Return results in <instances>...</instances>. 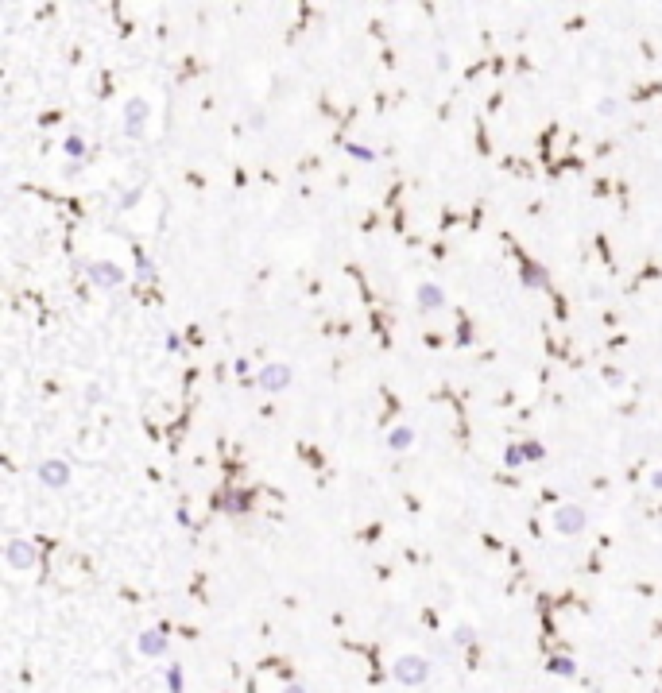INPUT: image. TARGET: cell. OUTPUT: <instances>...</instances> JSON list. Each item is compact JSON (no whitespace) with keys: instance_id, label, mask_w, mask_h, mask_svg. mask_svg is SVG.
Returning <instances> with one entry per match:
<instances>
[{"instance_id":"obj_1","label":"cell","mask_w":662,"mask_h":693,"mask_svg":"<svg viewBox=\"0 0 662 693\" xmlns=\"http://www.w3.org/2000/svg\"><path fill=\"white\" fill-rule=\"evenodd\" d=\"M391 674H395V682H403V685H422L426 674H430V662L422 659V655H403V659H395Z\"/></svg>"},{"instance_id":"obj_2","label":"cell","mask_w":662,"mask_h":693,"mask_svg":"<svg viewBox=\"0 0 662 693\" xmlns=\"http://www.w3.org/2000/svg\"><path fill=\"white\" fill-rule=\"evenodd\" d=\"M287 384H291V368H287V364H268L260 372V387H264V392H283Z\"/></svg>"},{"instance_id":"obj_3","label":"cell","mask_w":662,"mask_h":693,"mask_svg":"<svg viewBox=\"0 0 662 693\" xmlns=\"http://www.w3.org/2000/svg\"><path fill=\"white\" fill-rule=\"evenodd\" d=\"M39 480L47 488H62L70 480V469L62 465V461H43V465H39Z\"/></svg>"},{"instance_id":"obj_4","label":"cell","mask_w":662,"mask_h":693,"mask_svg":"<svg viewBox=\"0 0 662 693\" xmlns=\"http://www.w3.org/2000/svg\"><path fill=\"white\" fill-rule=\"evenodd\" d=\"M554 527H558L562 535H577L581 527H585V515H581V508H562L558 519H554Z\"/></svg>"},{"instance_id":"obj_5","label":"cell","mask_w":662,"mask_h":693,"mask_svg":"<svg viewBox=\"0 0 662 693\" xmlns=\"http://www.w3.org/2000/svg\"><path fill=\"white\" fill-rule=\"evenodd\" d=\"M143 120H147V101L132 97V101H128V124H124V136H140Z\"/></svg>"},{"instance_id":"obj_6","label":"cell","mask_w":662,"mask_h":693,"mask_svg":"<svg viewBox=\"0 0 662 693\" xmlns=\"http://www.w3.org/2000/svg\"><path fill=\"white\" fill-rule=\"evenodd\" d=\"M8 562H12L16 569H31V562H35V550H31L27 543H12V546H8Z\"/></svg>"},{"instance_id":"obj_7","label":"cell","mask_w":662,"mask_h":693,"mask_svg":"<svg viewBox=\"0 0 662 693\" xmlns=\"http://www.w3.org/2000/svg\"><path fill=\"white\" fill-rule=\"evenodd\" d=\"M140 651L143 655H167V639H163V631H143L140 635Z\"/></svg>"},{"instance_id":"obj_8","label":"cell","mask_w":662,"mask_h":693,"mask_svg":"<svg viewBox=\"0 0 662 693\" xmlns=\"http://www.w3.org/2000/svg\"><path fill=\"white\" fill-rule=\"evenodd\" d=\"M89 276L97 279V283H120V279H124V271H117L113 264H97V268H93Z\"/></svg>"},{"instance_id":"obj_9","label":"cell","mask_w":662,"mask_h":693,"mask_svg":"<svg viewBox=\"0 0 662 693\" xmlns=\"http://www.w3.org/2000/svg\"><path fill=\"white\" fill-rule=\"evenodd\" d=\"M411 442H415V430H411V426H399V430H391V438H387V445H391V450H407Z\"/></svg>"},{"instance_id":"obj_10","label":"cell","mask_w":662,"mask_h":693,"mask_svg":"<svg viewBox=\"0 0 662 693\" xmlns=\"http://www.w3.org/2000/svg\"><path fill=\"white\" fill-rule=\"evenodd\" d=\"M419 299H422V306H442V287H419Z\"/></svg>"},{"instance_id":"obj_11","label":"cell","mask_w":662,"mask_h":693,"mask_svg":"<svg viewBox=\"0 0 662 693\" xmlns=\"http://www.w3.org/2000/svg\"><path fill=\"white\" fill-rule=\"evenodd\" d=\"M550 670H554V674H562V678H573V674H577V666H573L570 659H554Z\"/></svg>"},{"instance_id":"obj_12","label":"cell","mask_w":662,"mask_h":693,"mask_svg":"<svg viewBox=\"0 0 662 693\" xmlns=\"http://www.w3.org/2000/svg\"><path fill=\"white\" fill-rule=\"evenodd\" d=\"M167 685H171V693H182V670L178 666L167 670Z\"/></svg>"},{"instance_id":"obj_13","label":"cell","mask_w":662,"mask_h":693,"mask_svg":"<svg viewBox=\"0 0 662 693\" xmlns=\"http://www.w3.org/2000/svg\"><path fill=\"white\" fill-rule=\"evenodd\" d=\"M523 453H527V461H542V457H546V453H542V445H538V442L523 445Z\"/></svg>"},{"instance_id":"obj_14","label":"cell","mask_w":662,"mask_h":693,"mask_svg":"<svg viewBox=\"0 0 662 693\" xmlns=\"http://www.w3.org/2000/svg\"><path fill=\"white\" fill-rule=\"evenodd\" d=\"M66 151H70V155H82V151H85V143L78 140V136H70V140H66Z\"/></svg>"},{"instance_id":"obj_15","label":"cell","mask_w":662,"mask_h":693,"mask_svg":"<svg viewBox=\"0 0 662 693\" xmlns=\"http://www.w3.org/2000/svg\"><path fill=\"white\" fill-rule=\"evenodd\" d=\"M523 283H542V271H538V268H527V271H523Z\"/></svg>"},{"instance_id":"obj_16","label":"cell","mask_w":662,"mask_h":693,"mask_svg":"<svg viewBox=\"0 0 662 693\" xmlns=\"http://www.w3.org/2000/svg\"><path fill=\"white\" fill-rule=\"evenodd\" d=\"M140 279H151V259L140 256Z\"/></svg>"},{"instance_id":"obj_17","label":"cell","mask_w":662,"mask_h":693,"mask_svg":"<svg viewBox=\"0 0 662 693\" xmlns=\"http://www.w3.org/2000/svg\"><path fill=\"white\" fill-rule=\"evenodd\" d=\"M473 639V627H457V643H469Z\"/></svg>"},{"instance_id":"obj_18","label":"cell","mask_w":662,"mask_h":693,"mask_svg":"<svg viewBox=\"0 0 662 693\" xmlns=\"http://www.w3.org/2000/svg\"><path fill=\"white\" fill-rule=\"evenodd\" d=\"M283 693H306V690H302V685H298V682H291V685H287V690H283Z\"/></svg>"},{"instance_id":"obj_19","label":"cell","mask_w":662,"mask_h":693,"mask_svg":"<svg viewBox=\"0 0 662 693\" xmlns=\"http://www.w3.org/2000/svg\"><path fill=\"white\" fill-rule=\"evenodd\" d=\"M651 485H654V488H662V469H659V473L651 476Z\"/></svg>"}]
</instances>
